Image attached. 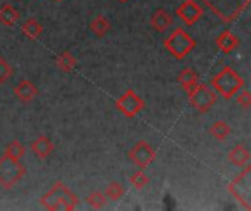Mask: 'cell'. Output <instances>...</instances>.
I'll list each match as a JSON object with an SVG mask.
<instances>
[{"mask_svg": "<svg viewBox=\"0 0 251 211\" xmlns=\"http://www.w3.org/2000/svg\"><path fill=\"white\" fill-rule=\"evenodd\" d=\"M178 18L187 25H194L203 16V7L196 0H185L176 9Z\"/></svg>", "mask_w": 251, "mask_h": 211, "instance_id": "cell-9", "label": "cell"}, {"mask_svg": "<svg viewBox=\"0 0 251 211\" xmlns=\"http://www.w3.org/2000/svg\"><path fill=\"white\" fill-rule=\"evenodd\" d=\"M22 34L29 40H37L43 34V25L37 19L31 18L22 25Z\"/></svg>", "mask_w": 251, "mask_h": 211, "instance_id": "cell-18", "label": "cell"}, {"mask_svg": "<svg viewBox=\"0 0 251 211\" xmlns=\"http://www.w3.org/2000/svg\"><path fill=\"white\" fill-rule=\"evenodd\" d=\"M163 44L169 54L181 60L196 48L197 43L184 28H176L168 38H165Z\"/></svg>", "mask_w": 251, "mask_h": 211, "instance_id": "cell-3", "label": "cell"}, {"mask_svg": "<svg viewBox=\"0 0 251 211\" xmlns=\"http://www.w3.org/2000/svg\"><path fill=\"white\" fill-rule=\"evenodd\" d=\"M129 157H131V160L134 162L135 166H138L140 169H146L156 159V153H154L153 147L149 142L138 141L132 147V150L129 151Z\"/></svg>", "mask_w": 251, "mask_h": 211, "instance_id": "cell-7", "label": "cell"}, {"mask_svg": "<svg viewBox=\"0 0 251 211\" xmlns=\"http://www.w3.org/2000/svg\"><path fill=\"white\" fill-rule=\"evenodd\" d=\"M118 1H119V3H126L128 0H118Z\"/></svg>", "mask_w": 251, "mask_h": 211, "instance_id": "cell-28", "label": "cell"}, {"mask_svg": "<svg viewBox=\"0 0 251 211\" xmlns=\"http://www.w3.org/2000/svg\"><path fill=\"white\" fill-rule=\"evenodd\" d=\"M244 85H246L244 78L231 66H225L221 72H218L212 78L213 90L218 94H221L225 100L232 98Z\"/></svg>", "mask_w": 251, "mask_h": 211, "instance_id": "cell-2", "label": "cell"}, {"mask_svg": "<svg viewBox=\"0 0 251 211\" xmlns=\"http://www.w3.org/2000/svg\"><path fill=\"white\" fill-rule=\"evenodd\" d=\"M25 166L6 154L0 157V187L4 189H10L15 187L25 175Z\"/></svg>", "mask_w": 251, "mask_h": 211, "instance_id": "cell-4", "label": "cell"}, {"mask_svg": "<svg viewBox=\"0 0 251 211\" xmlns=\"http://www.w3.org/2000/svg\"><path fill=\"white\" fill-rule=\"evenodd\" d=\"M209 6H210V9L219 16V9H221V4L224 3V1H235V4L241 9V10H244L247 6H249V1L247 0H204Z\"/></svg>", "mask_w": 251, "mask_h": 211, "instance_id": "cell-24", "label": "cell"}, {"mask_svg": "<svg viewBox=\"0 0 251 211\" xmlns=\"http://www.w3.org/2000/svg\"><path fill=\"white\" fill-rule=\"evenodd\" d=\"M250 167H247L241 176H238L231 185H229V191L235 195L237 200H240L241 204H244L246 209L250 210Z\"/></svg>", "mask_w": 251, "mask_h": 211, "instance_id": "cell-8", "label": "cell"}, {"mask_svg": "<svg viewBox=\"0 0 251 211\" xmlns=\"http://www.w3.org/2000/svg\"><path fill=\"white\" fill-rule=\"evenodd\" d=\"M228 160H229L232 164L238 166V167H244V166H247L249 162H250V151H249V148H247L246 145L238 144V145H235V147L229 151Z\"/></svg>", "mask_w": 251, "mask_h": 211, "instance_id": "cell-14", "label": "cell"}, {"mask_svg": "<svg viewBox=\"0 0 251 211\" xmlns=\"http://www.w3.org/2000/svg\"><path fill=\"white\" fill-rule=\"evenodd\" d=\"M150 23L153 26L154 31L157 32H165L172 23H174V18L172 15L165 10V9H156L151 16H150Z\"/></svg>", "mask_w": 251, "mask_h": 211, "instance_id": "cell-10", "label": "cell"}, {"mask_svg": "<svg viewBox=\"0 0 251 211\" xmlns=\"http://www.w3.org/2000/svg\"><path fill=\"white\" fill-rule=\"evenodd\" d=\"M190 104L200 113H207L218 101V95L204 84H197L191 91H188Z\"/></svg>", "mask_w": 251, "mask_h": 211, "instance_id": "cell-5", "label": "cell"}, {"mask_svg": "<svg viewBox=\"0 0 251 211\" xmlns=\"http://www.w3.org/2000/svg\"><path fill=\"white\" fill-rule=\"evenodd\" d=\"M54 1H63V0H54Z\"/></svg>", "mask_w": 251, "mask_h": 211, "instance_id": "cell-29", "label": "cell"}, {"mask_svg": "<svg viewBox=\"0 0 251 211\" xmlns=\"http://www.w3.org/2000/svg\"><path fill=\"white\" fill-rule=\"evenodd\" d=\"M216 46L222 53L229 54L240 46V38L231 31H224L216 37Z\"/></svg>", "mask_w": 251, "mask_h": 211, "instance_id": "cell-12", "label": "cell"}, {"mask_svg": "<svg viewBox=\"0 0 251 211\" xmlns=\"http://www.w3.org/2000/svg\"><path fill=\"white\" fill-rule=\"evenodd\" d=\"M178 81H179L181 87L188 93L199 84V73L193 68H184L178 76Z\"/></svg>", "mask_w": 251, "mask_h": 211, "instance_id": "cell-15", "label": "cell"}, {"mask_svg": "<svg viewBox=\"0 0 251 211\" xmlns=\"http://www.w3.org/2000/svg\"><path fill=\"white\" fill-rule=\"evenodd\" d=\"M53 150H54V145L49 137H38L37 140L31 142V151L35 154V157L41 160L47 159L53 153Z\"/></svg>", "mask_w": 251, "mask_h": 211, "instance_id": "cell-13", "label": "cell"}, {"mask_svg": "<svg viewBox=\"0 0 251 211\" xmlns=\"http://www.w3.org/2000/svg\"><path fill=\"white\" fill-rule=\"evenodd\" d=\"M13 94L16 95V98H19L24 103H28L31 100H34L38 94V88L35 87V84H32L31 81H19L15 87H13Z\"/></svg>", "mask_w": 251, "mask_h": 211, "instance_id": "cell-11", "label": "cell"}, {"mask_svg": "<svg viewBox=\"0 0 251 211\" xmlns=\"http://www.w3.org/2000/svg\"><path fill=\"white\" fill-rule=\"evenodd\" d=\"M87 203H88V206H90V207H93V209L99 210V209H103V207L106 206L107 198H106V195H104L103 192L96 191V192H91V194L87 197Z\"/></svg>", "mask_w": 251, "mask_h": 211, "instance_id": "cell-23", "label": "cell"}, {"mask_svg": "<svg viewBox=\"0 0 251 211\" xmlns=\"http://www.w3.org/2000/svg\"><path fill=\"white\" fill-rule=\"evenodd\" d=\"M210 135L219 141H225L231 135V126L224 120H218L210 126Z\"/></svg>", "mask_w": 251, "mask_h": 211, "instance_id": "cell-20", "label": "cell"}, {"mask_svg": "<svg viewBox=\"0 0 251 211\" xmlns=\"http://www.w3.org/2000/svg\"><path fill=\"white\" fill-rule=\"evenodd\" d=\"M12 73H13V70H12L10 65L7 63V60L0 57V84H4L12 76Z\"/></svg>", "mask_w": 251, "mask_h": 211, "instance_id": "cell-26", "label": "cell"}, {"mask_svg": "<svg viewBox=\"0 0 251 211\" xmlns=\"http://www.w3.org/2000/svg\"><path fill=\"white\" fill-rule=\"evenodd\" d=\"M57 68L63 72H72L76 68V59L69 51H63L56 57Z\"/></svg>", "mask_w": 251, "mask_h": 211, "instance_id": "cell-19", "label": "cell"}, {"mask_svg": "<svg viewBox=\"0 0 251 211\" xmlns=\"http://www.w3.org/2000/svg\"><path fill=\"white\" fill-rule=\"evenodd\" d=\"M237 101H238V104L240 106H243L244 109H249L251 106V93L249 90H244V91H238L237 94Z\"/></svg>", "mask_w": 251, "mask_h": 211, "instance_id": "cell-27", "label": "cell"}, {"mask_svg": "<svg viewBox=\"0 0 251 211\" xmlns=\"http://www.w3.org/2000/svg\"><path fill=\"white\" fill-rule=\"evenodd\" d=\"M110 28H112V23H110V21L106 18V16H103V15H97L91 22H90V29L94 32V35H97V37H104L109 31H110Z\"/></svg>", "mask_w": 251, "mask_h": 211, "instance_id": "cell-17", "label": "cell"}, {"mask_svg": "<svg viewBox=\"0 0 251 211\" xmlns=\"http://www.w3.org/2000/svg\"><path fill=\"white\" fill-rule=\"evenodd\" d=\"M146 103L144 100L134 91V90H126L118 100H116V107L118 110L126 116V117H134L137 116L143 109Z\"/></svg>", "mask_w": 251, "mask_h": 211, "instance_id": "cell-6", "label": "cell"}, {"mask_svg": "<svg viewBox=\"0 0 251 211\" xmlns=\"http://www.w3.org/2000/svg\"><path fill=\"white\" fill-rule=\"evenodd\" d=\"M149 182H150V179H149V176H147L143 170L135 172V173L131 175V178H129V184H131L134 188H137V189L144 188Z\"/></svg>", "mask_w": 251, "mask_h": 211, "instance_id": "cell-25", "label": "cell"}, {"mask_svg": "<svg viewBox=\"0 0 251 211\" xmlns=\"http://www.w3.org/2000/svg\"><path fill=\"white\" fill-rule=\"evenodd\" d=\"M40 204L46 210L72 211L78 206V197L60 181H57L41 198Z\"/></svg>", "mask_w": 251, "mask_h": 211, "instance_id": "cell-1", "label": "cell"}, {"mask_svg": "<svg viewBox=\"0 0 251 211\" xmlns=\"http://www.w3.org/2000/svg\"><path fill=\"white\" fill-rule=\"evenodd\" d=\"M124 194H125V188H124L122 184H119V182H112V184L106 188V192H104L106 198H107V200H112V201L121 200V198L124 197Z\"/></svg>", "mask_w": 251, "mask_h": 211, "instance_id": "cell-22", "label": "cell"}, {"mask_svg": "<svg viewBox=\"0 0 251 211\" xmlns=\"http://www.w3.org/2000/svg\"><path fill=\"white\" fill-rule=\"evenodd\" d=\"M21 18V13L12 4H3L0 7V22L7 26H13Z\"/></svg>", "mask_w": 251, "mask_h": 211, "instance_id": "cell-16", "label": "cell"}, {"mask_svg": "<svg viewBox=\"0 0 251 211\" xmlns=\"http://www.w3.org/2000/svg\"><path fill=\"white\" fill-rule=\"evenodd\" d=\"M6 156L15 159V160H21L24 156H25V147L21 141L15 140L12 142H9V145L6 147V151H4Z\"/></svg>", "mask_w": 251, "mask_h": 211, "instance_id": "cell-21", "label": "cell"}]
</instances>
